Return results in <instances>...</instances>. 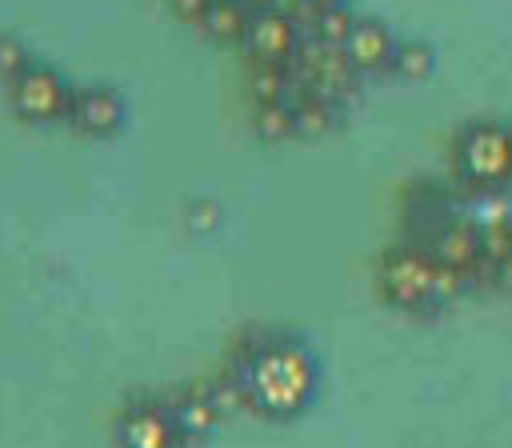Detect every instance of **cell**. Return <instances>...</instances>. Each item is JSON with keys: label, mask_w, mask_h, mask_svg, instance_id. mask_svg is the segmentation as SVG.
<instances>
[{"label": "cell", "mask_w": 512, "mask_h": 448, "mask_svg": "<svg viewBox=\"0 0 512 448\" xmlns=\"http://www.w3.org/2000/svg\"><path fill=\"white\" fill-rule=\"evenodd\" d=\"M432 256L444 260L448 268L460 272V280L480 264L484 256V240H480V224H464V220H448L432 240H428Z\"/></svg>", "instance_id": "30bf717a"}, {"label": "cell", "mask_w": 512, "mask_h": 448, "mask_svg": "<svg viewBox=\"0 0 512 448\" xmlns=\"http://www.w3.org/2000/svg\"><path fill=\"white\" fill-rule=\"evenodd\" d=\"M116 444L120 448H176L180 432H176L172 416L160 408V400H148V404L132 408L128 416H120Z\"/></svg>", "instance_id": "ba28073f"}, {"label": "cell", "mask_w": 512, "mask_h": 448, "mask_svg": "<svg viewBox=\"0 0 512 448\" xmlns=\"http://www.w3.org/2000/svg\"><path fill=\"white\" fill-rule=\"evenodd\" d=\"M316 8H340V4H348V0H312Z\"/></svg>", "instance_id": "44dd1931"}, {"label": "cell", "mask_w": 512, "mask_h": 448, "mask_svg": "<svg viewBox=\"0 0 512 448\" xmlns=\"http://www.w3.org/2000/svg\"><path fill=\"white\" fill-rule=\"evenodd\" d=\"M292 120H296V136H324L340 124L344 116V100L324 96V92H308V96H292Z\"/></svg>", "instance_id": "8fae6325"}, {"label": "cell", "mask_w": 512, "mask_h": 448, "mask_svg": "<svg viewBox=\"0 0 512 448\" xmlns=\"http://www.w3.org/2000/svg\"><path fill=\"white\" fill-rule=\"evenodd\" d=\"M356 12L348 8V4H340V8H324L320 12V24H316V40H324V44H336V48H344L348 44V36H352V28H356Z\"/></svg>", "instance_id": "2e32d148"}, {"label": "cell", "mask_w": 512, "mask_h": 448, "mask_svg": "<svg viewBox=\"0 0 512 448\" xmlns=\"http://www.w3.org/2000/svg\"><path fill=\"white\" fill-rule=\"evenodd\" d=\"M208 8H212V0H168V12L184 24H200Z\"/></svg>", "instance_id": "d6986e66"}, {"label": "cell", "mask_w": 512, "mask_h": 448, "mask_svg": "<svg viewBox=\"0 0 512 448\" xmlns=\"http://www.w3.org/2000/svg\"><path fill=\"white\" fill-rule=\"evenodd\" d=\"M452 156H456V176L472 192H496L512 184V128L500 120L464 124L452 144Z\"/></svg>", "instance_id": "3957f363"}, {"label": "cell", "mask_w": 512, "mask_h": 448, "mask_svg": "<svg viewBox=\"0 0 512 448\" xmlns=\"http://www.w3.org/2000/svg\"><path fill=\"white\" fill-rule=\"evenodd\" d=\"M252 128H256V136L268 140V144H280V140L296 136L292 104H288V100H280V104H256V112H252Z\"/></svg>", "instance_id": "9a60e30c"}, {"label": "cell", "mask_w": 512, "mask_h": 448, "mask_svg": "<svg viewBox=\"0 0 512 448\" xmlns=\"http://www.w3.org/2000/svg\"><path fill=\"white\" fill-rule=\"evenodd\" d=\"M380 292L400 312H436L464 292V280L428 244H400L380 260Z\"/></svg>", "instance_id": "6da1fadb"}, {"label": "cell", "mask_w": 512, "mask_h": 448, "mask_svg": "<svg viewBox=\"0 0 512 448\" xmlns=\"http://www.w3.org/2000/svg\"><path fill=\"white\" fill-rule=\"evenodd\" d=\"M348 60L360 68V76H384L392 72V52H396V36L384 20L376 16H360L348 44H344Z\"/></svg>", "instance_id": "52a82bcc"}, {"label": "cell", "mask_w": 512, "mask_h": 448, "mask_svg": "<svg viewBox=\"0 0 512 448\" xmlns=\"http://www.w3.org/2000/svg\"><path fill=\"white\" fill-rule=\"evenodd\" d=\"M248 92L256 104H280L292 96V76L284 60H252L248 72Z\"/></svg>", "instance_id": "4fadbf2b"}, {"label": "cell", "mask_w": 512, "mask_h": 448, "mask_svg": "<svg viewBox=\"0 0 512 448\" xmlns=\"http://www.w3.org/2000/svg\"><path fill=\"white\" fill-rule=\"evenodd\" d=\"M184 220H188L192 232H212V228L220 224V208H216L212 200H192L188 212H184Z\"/></svg>", "instance_id": "ac0fdd59"}, {"label": "cell", "mask_w": 512, "mask_h": 448, "mask_svg": "<svg viewBox=\"0 0 512 448\" xmlns=\"http://www.w3.org/2000/svg\"><path fill=\"white\" fill-rule=\"evenodd\" d=\"M80 132L88 136H112L124 128V100L112 88H84L72 96V116H68Z\"/></svg>", "instance_id": "9c48e42d"}, {"label": "cell", "mask_w": 512, "mask_h": 448, "mask_svg": "<svg viewBox=\"0 0 512 448\" xmlns=\"http://www.w3.org/2000/svg\"><path fill=\"white\" fill-rule=\"evenodd\" d=\"M252 12H268V8H276V0H244Z\"/></svg>", "instance_id": "ffe728a7"}, {"label": "cell", "mask_w": 512, "mask_h": 448, "mask_svg": "<svg viewBox=\"0 0 512 448\" xmlns=\"http://www.w3.org/2000/svg\"><path fill=\"white\" fill-rule=\"evenodd\" d=\"M436 68V52L428 40H396L392 52V76L400 80H428Z\"/></svg>", "instance_id": "5bb4252c"}, {"label": "cell", "mask_w": 512, "mask_h": 448, "mask_svg": "<svg viewBox=\"0 0 512 448\" xmlns=\"http://www.w3.org/2000/svg\"><path fill=\"white\" fill-rule=\"evenodd\" d=\"M72 96L76 92H68L56 72L28 68L12 88V108L24 120H60V116H72Z\"/></svg>", "instance_id": "277c9868"}, {"label": "cell", "mask_w": 512, "mask_h": 448, "mask_svg": "<svg viewBox=\"0 0 512 448\" xmlns=\"http://www.w3.org/2000/svg\"><path fill=\"white\" fill-rule=\"evenodd\" d=\"M160 408L172 416V424H176V432H180V444H184V440H204V436H212L216 424L224 420V412H220V404L208 396L204 380L192 384V388H180V392L160 396Z\"/></svg>", "instance_id": "5b68a950"}, {"label": "cell", "mask_w": 512, "mask_h": 448, "mask_svg": "<svg viewBox=\"0 0 512 448\" xmlns=\"http://www.w3.org/2000/svg\"><path fill=\"white\" fill-rule=\"evenodd\" d=\"M240 372L248 384V408L264 416H296L316 392V360L304 344H292L284 336Z\"/></svg>", "instance_id": "7a4b0ae2"}, {"label": "cell", "mask_w": 512, "mask_h": 448, "mask_svg": "<svg viewBox=\"0 0 512 448\" xmlns=\"http://www.w3.org/2000/svg\"><path fill=\"white\" fill-rule=\"evenodd\" d=\"M28 48L16 36H0V76L4 80H20L28 72Z\"/></svg>", "instance_id": "e0dca14e"}, {"label": "cell", "mask_w": 512, "mask_h": 448, "mask_svg": "<svg viewBox=\"0 0 512 448\" xmlns=\"http://www.w3.org/2000/svg\"><path fill=\"white\" fill-rule=\"evenodd\" d=\"M300 28L292 24V16L284 8H268V12H256L252 24H248V36H244V52L248 60H288L300 44Z\"/></svg>", "instance_id": "8992f818"}, {"label": "cell", "mask_w": 512, "mask_h": 448, "mask_svg": "<svg viewBox=\"0 0 512 448\" xmlns=\"http://www.w3.org/2000/svg\"><path fill=\"white\" fill-rule=\"evenodd\" d=\"M252 16H256V12H252L244 0H212V8L204 12L200 28H204V36L216 40V44H244Z\"/></svg>", "instance_id": "7c38bea8"}]
</instances>
